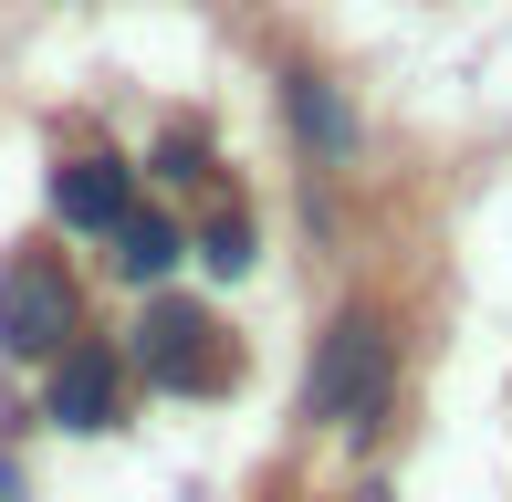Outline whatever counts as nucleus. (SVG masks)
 Segmentation results:
<instances>
[{"label": "nucleus", "mask_w": 512, "mask_h": 502, "mask_svg": "<svg viewBox=\"0 0 512 502\" xmlns=\"http://www.w3.org/2000/svg\"><path fill=\"white\" fill-rule=\"evenodd\" d=\"M0 346L11 356H63L74 346V283H63L42 251H21L0 272Z\"/></svg>", "instance_id": "3"}, {"label": "nucleus", "mask_w": 512, "mask_h": 502, "mask_svg": "<svg viewBox=\"0 0 512 502\" xmlns=\"http://www.w3.org/2000/svg\"><path fill=\"white\" fill-rule=\"evenodd\" d=\"M304 408H314V419H335V429H366V419L387 408V335L366 325V314H335V325H324Z\"/></svg>", "instance_id": "2"}, {"label": "nucleus", "mask_w": 512, "mask_h": 502, "mask_svg": "<svg viewBox=\"0 0 512 502\" xmlns=\"http://www.w3.org/2000/svg\"><path fill=\"white\" fill-rule=\"evenodd\" d=\"M53 408L63 429H115V408H126V356L105 346V335H84V346H63L53 356Z\"/></svg>", "instance_id": "4"}, {"label": "nucleus", "mask_w": 512, "mask_h": 502, "mask_svg": "<svg viewBox=\"0 0 512 502\" xmlns=\"http://www.w3.org/2000/svg\"><path fill=\"white\" fill-rule=\"evenodd\" d=\"M283 95H293V126H304V147H314V157H356V116H345V105H335V84L293 74Z\"/></svg>", "instance_id": "7"}, {"label": "nucleus", "mask_w": 512, "mask_h": 502, "mask_svg": "<svg viewBox=\"0 0 512 502\" xmlns=\"http://www.w3.org/2000/svg\"><path fill=\"white\" fill-rule=\"evenodd\" d=\"M136 367L157 387H178V398H220L230 377H241V346H230L220 314L199 304H147V325H136Z\"/></svg>", "instance_id": "1"}, {"label": "nucleus", "mask_w": 512, "mask_h": 502, "mask_svg": "<svg viewBox=\"0 0 512 502\" xmlns=\"http://www.w3.org/2000/svg\"><path fill=\"white\" fill-rule=\"evenodd\" d=\"M53 210L74 220V231H115V220L136 210V168L126 157H63L53 168Z\"/></svg>", "instance_id": "5"}, {"label": "nucleus", "mask_w": 512, "mask_h": 502, "mask_svg": "<svg viewBox=\"0 0 512 502\" xmlns=\"http://www.w3.org/2000/svg\"><path fill=\"white\" fill-rule=\"evenodd\" d=\"M356 502H387V492H356Z\"/></svg>", "instance_id": "9"}, {"label": "nucleus", "mask_w": 512, "mask_h": 502, "mask_svg": "<svg viewBox=\"0 0 512 502\" xmlns=\"http://www.w3.org/2000/svg\"><path fill=\"white\" fill-rule=\"evenodd\" d=\"M105 251L136 272V283H157V272L178 262V220H168V210H126V220L105 231Z\"/></svg>", "instance_id": "6"}, {"label": "nucleus", "mask_w": 512, "mask_h": 502, "mask_svg": "<svg viewBox=\"0 0 512 502\" xmlns=\"http://www.w3.org/2000/svg\"><path fill=\"white\" fill-rule=\"evenodd\" d=\"M199 262L220 272V283H230V272H251V220H241V210H220V220L199 231Z\"/></svg>", "instance_id": "8"}]
</instances>
